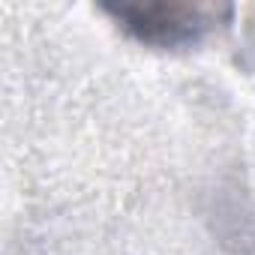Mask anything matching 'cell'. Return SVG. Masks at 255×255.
Instances as JSON below:
<instances>
[{"mask_svg": "<svg viewBox=\"0 0 255 255\" xmlns=\"http://www.w3.org/2000/svg\"><path fill=\"white\" fill-rule=\"evenodd\" d=\"M114 15L135 30L147 42H177L195 36V30L204 24L198 6H183V3H153V6H120Z\"/></svg>", "mask_w": 255, "mask_h": 255, "instance_id": "cell-1", "label": "cell"}]
</instances>
